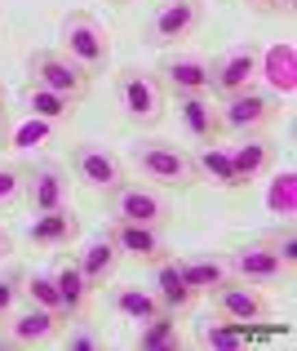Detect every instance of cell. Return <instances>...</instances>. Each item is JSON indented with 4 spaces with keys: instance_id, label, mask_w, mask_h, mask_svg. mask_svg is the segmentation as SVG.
<instances>
[{
    "instance_id": "cb8c5ba5",
    "label": "cell",
    "mask_w": 297,
    "mask_h": 351,
    "mask_svg": "<svg viewBox=\"0 0 297 351\" xmlns=\"http://www.w3.org/2000/svg\"><path fill=\"white\" fill-rule=\"evenodd\" d=\"M111 311L125 320H133V325H142V320L160 316V298H155V289H138V285H116L111 289Z\"/></svg>"
},
{
    "instance_id": "603a6c76",
    "label": "cell",
    "mask_w": 297,
    "mask_h": 351,
    "mask_svg": "<svg viewBox=\"0 0 297 351\" xmlns=\"http://www.w3.org/2000/svg\"><path fill=\"white\" fill-rule=\"evenodd\" d=\"M80 271H85V280H89V289H102V285L111 280V271H116V263H120V249H116V240H111V232H102L94 236L85 249H80Z\"/></svg>"
},
{
    "instance_id": "52a82bcc",
    "label": "cell",
    "mask_w": 297,
    "mask_h": 351,
    "mask_svg": "<svg viewBox=\"0 0 297 351\" xmlns=\"http://www.w3.org/2000/svg\"><path fill=\"white\" fill-rule=\"evenodd\" d=\"M111 214L120 223H142V227H169L173 223V205L151 182H125L120 191H111Z\"/></svg>"
},
{
    "instance_id": "9a60e30c",
    "label": "cell",
    "mask_w": 297,
    "mask_h": 351,
    "mask_svg": "<svg viewBox=\"0 0 297 351\" xmlns=\"http://www.w3.org/2000/svg\"><path fill=\"white\" fill-rule=\"evenodd\" d=\"M155 80H160V89H173V98L209 94V58H200V53H169L155 67Z\"/></svg>"
},
{
    "instance_id": "ab89813d",
    "label": "cell",
    "mask_w": 297,
    "mask_h": 351,
    "mask_svg": "<svg viewBox=\"0 0 297 351\" xmlns=\"http://www.w3.org/2000/svg\"><path fill=\"white\" fill-rule=\"evenodd\" d=\"M0 103H5V85H0Z\"/></svg>"
},
{
    "instance_id": "ba28073f",
    "label": "cell",
    "mask_w": 297,
    "mask_h": 351,
    "mask_svg": "<svg viewBox=\"0 0 297 351\" xmlns=\"http://www.w3.org/2000/svg\"><path fill=\"white\" fill-rule=\"evenodd\" d=\"M227 271L231 280H244V285H257V289H271V285L289 280V271H284V263L271 254V249L262 245V240H248V245H235L227 258Z\"/></svg>"
},
{
    "instance_id": "8d00e7d4",
    "label": "cell",
    "mask_w": 297,
    "mask_h": 351,
    "mask_svg": "<svg viewBox=\"0 0 297 351\" xmlns=\"http://www.w3.org/2000/svg\"><path fill=\"white\" fill-rule=\"evenodd\" d=\"M9 143V112H5V103H0V147Z\"/></svg>"
},
{
    "instance_id": "2e32d148",
    "label": "cell",
    "mask_w": 297,
    "mask_h": 351,
    "mask_svg": "<svg viewBox=\"0 0 297 351\" xmlns=\"http://www.w3.org/2000/svg\"><path fill=\"white\" fill-rule=\"evenodd\" d=\"M257 76L266 80V94L271 98H289L297 94V49L293 40H275L266 53H257Z\"/></svg>"
},
{
    "instance_id": "ffe728a7",
    "label": "cell",
    "mask_w": 297,
    "mask_h": 351,
    "mask_svg": "<svg viewBox=\"0 0 297 351\" xmlns=\"http://www.w3.org/2000/svg\"><path fill=\"white\" fill-rule=\"evenodd\" d=\"M151 289H155V298H160L164 311H187L191 302L200 298V293L187 285L178 258H160V263H155V285H151Z\"/></svg>"
},
{
    "instance_id": "d4e9b609",
    "label": "cell",
    "mask_w": 297,
    "mask_h": 351,
    "mask_svg": "<svg viewBox=\"0 0 297 351\" xmlns=\"http://www.w3.org/2000/svg\"><path fill=\"white\" fill-rule=\"evenodd\" d=\"M178 267H182V276H187V285L196 293H213L218 285L231 280L227 263H222V258H213V254H187V258H178Z\"/></svg>"
},
{
    "instance_id": "277c9868",
    "label": "cell",
    "mask_w": 297,
    "mask_h": 351,
    "mask_svg": "<svg viewBox=\"0 0 297 351\" xmlns=\"http://www.w3.org/2000/svg\"><path fill=\"white\" fill-rule=\"evenodd\" d=\"M67 165H71V178L80 187L98 191V196H111V191L125 187V160L98 143H76L67 152Z\"/></svg>"
},
{
    "instance_id": "5bb4252c",
    "label": "cell",
    "mask_w": 297,
    "mask_h": 351,
    "mask_svg": "<svg viewBox=\"0 0 297 351\" xmlns=\"http://www.w3.org/2000/svg\"><path fill=\"white\" fill-rule=\"evenodd\" d=\"M111 240H116L120 258H133V263H160V258H173L169 240H164V227H142V223H111Z\"/></svg>"
},
{
    "instance_id": "30bf717a",
    "label": "cell",
    "mask_w": 297,
    "mask_h": 351,
    "mask_svg": "<svg viewBox=\"0 0 297 351\" xmlns=\"http://www.w3.org/2000/svg\"><path fill=\"white\" fill-rule=\"evenodd\" d=\"M204 27V0H169L155 9L146 23V40L151 45H182Z\"/></svg>"
},
{
    "instance_id": "74e56055",
    "label": "cell",
    "mask_w": 297,
    "mask_h": 351,
    "mask_svg": "<svg viewBox=\"0 0 297 351\" xmlns=\"http://www.w3.org/2000/svg\"><path fill=\"white\" fill-rule=\"evenodd\" d=\"M271 9H280V14H293V0H271Z\"/></svg>"
},
{
    "instance_id": "60d3db41",
    "label": "cell",
    "mask_w": 297,
    "mask_h": 351,
    "mask_svg": "<svg viewBox=\"0 0 297 351\" xmlns=\"http://www.w3.org/2000/svg\"><path fill=\"white\" fill-rule=\"evenodd\" d=\"M111 5H129V0H111Z\"/></svg>"
},
{
    "instance_id": "f1b7e54d",
    "label": "cell",
    "mask_w": 297,
    "mask_h": 351,
    "mask_svg": "<svg viewBox=\"0 0 297 351\" xmlns=\"http://www.w3.org/2000/svg\"><path fill=\"white\" fill-rule=\"evenodd\" d=\"M196 343L200 347H240V343H244V325H235V320H227V316H218L213 325L204 320Z\"/></svg>"
},
{
    "instance_id": "4fadbf2b",
    "label": "cell",
    "mask_w": 297,
    "mask_h": 351,
    "mask_svg": "<svg viewBox=\"0 0 297 351\" xmlns=\"http://www.w3.org/2000/svg\"><path fill=\"white\" fill-rule=\"evenodd\" d=\"M67 169L62 165H31V169H23V205L31 209V214H44V209H58L67 205Z\"/></svg>"
},
{
    "instance_id": "d6a6232c",
    "label": "cell",
    "mask_w": 297,
    "mask_h": 351,
    "mask_svg": "<svg viewBox=\"0 0 297 351\" xmlns=\"http://www.w3.org/2000/svg\"><path fill=\"white\" fill-rule=\"evenodd\" d=\"M23 267H5L0 271V325H5L9 316H14V307L23 302Z\"/></svg>"
},
{
    "instance_id": "83f0119b",
    "label": "cell",
    "mask_w": 297,
    "mask_h": 351,
    "mask_svg": "<svg viewBox=\"0 0 297 351\" xmlns=\"http://www.w3.org/2000/svg\"><path fill=\"white\" fill-rule=\"evenodd\" d=\"M71 112H76V103H71V98L27 85V116H40V120H49V125H67Z\"/></svg>"
},
{
    "instance_id": "8fae6325",
    "label": "cell",
    "mask_w": 297,
    "mask_h": 351,
    "mask_svg": "<svg viewBox=\"0 0 297 351\" xmlns=\"http://www.w3.org/2000/svg\"><path fill=\"white\" fill-rule=\"evenodd\" d=\"M257 80V49L253 45H235V49L218 53L209 62V94L227 98V94H240Z\"/></svg>"
},
{
    "instance_id": "d590c367",
    "label": "cell",
    "mask_w": 297,
    "mask_h": 351,
    "mask_svg": "<svg viewBox=\"0 0 297 351\" xmlns=\"http://www.w3.org/2000/svg\"><path fill=\"white\" fill-rule=\"evenodd\" d=\"M9 254H14V236H9V232H5V227H0V263H5V258H9Z\"/></svg>"
},
{
    "instance_id": "f35d334b",
    "label": "cell",
    "mask_w": 297,
    "mask_h": 351,
    "mask_svg": "<svg viewBox=\"0 0 297 351\" xmlns=\"http://www.w3.org/2000/svg\"><path fill=\"white\" fill-rule=\"evenodd\" d=\"M248 5H253L257 14H271V0H248Z\"/></svg>"
},
{
    "instance_id": "1f68e13d",
    "label": "cell",
    "mask_w": 297,
    "mask_h": 351,
    "mask_svg": "<svg viewBox=\"0 0 297 351\" xmlns=\"http://www.w3.org/2000/svg\"><path fill=\"white\" fill-rule=\"evenodd\" d=\"M262 245L271 249V254L284 263V271L293 276V267H297V232H293V223H280V227H271V232L262 236Z\"/></svg>"
},
{
    "instance_id": "4dcf8cb0",
    "label": "cell",
    "mask_w": 297,
    "mask_h": 351,
    "mask_svg": "<svg viewBox=\"0 0 297 351\" xmlns=\"http://www.w3.org/2000/svg\"><path fill=\"white\" fill-rule=\"evenodd\" d=\"M23 302H36V307L62 311V302H58V285H53V276H44V271L23 276Z\"/></svg>"
},
{
    "instance_id": "e0dca14e",
    "label": "cell",
    "mask_w": 297,
    "mask_h": 351,
    "mask_svg": "<svg viewBox=\"0 0 297 351\" xmlns=\"http://www.w3.org/2000/svg\"><path fill=\"white\" fill-rule=\"evenodd\" d=\"M173 112H178L182 129H187V138L196 147L222 138V120H218V107L209 103V94H178L173 98Z\"/></svg>"
},
{
    "instance_id": "484cf974",
    "label": "cell",
    "mask_w": 297,
    "mask_h": 351,
    "mask_svg": "<svg viewBox=\"0 0 297 351\" xmlns=\"http://www.w3.org/2000/svg\"><path fill=\"white\" fill-rule=\"evenodd\" d=\"M138 347H142V351H178L182 347L178 311H160V316L142 320V329H138Z\"/></svg>"
},
{
    "instance_id": "3957f363",
    "label": "cell",
    "mask_w": 297,
    "mask_h": 351,
    "mask_svg": "<svg viewBox=\"0 0 297 351\" xmlns=\"http://www.w3.org/2000/svg\"><path fill=\"white\" fill-rule=\"evenodd\" d=\"M116 103L125 112L129 125L138 129H151L164 120V89L155 80V71H138V67H125L116 76Z\"/></svg>"
},
{
    "instance_id": "836d02e7",
    "label": "cell",
    "mask_w": 297,
    "mask_h": 351,
    "mask_svg": "<svg viewBox=\"0 0 297 351\" xmlns=\"http://www.w3.org/2000/svg\"><path fill=\"white\" fill-rule=\"evenodd\" d=\"M23 205V169L18 165H0V214Z\"/></svg>"
},
{
    "instance_id": "4316f807",
    "label": "cell",
    "mask_w": 297,
    "mask_h": 351,
    "mask_svg": "<svg viewBox=\"0 0 297 351\" xmlns=\"http://www.w3.org/2000/svg\"><path fill=\"white\" fill-rule=\"evenodd\" d=\"M266 209H271L275 223H293V214H297V173H293V169H280V173L271 178Z\"/></svg>"
},
{
    "instance_id": "e575fe53",
    "label": "cell",
    "mask_w": 297,
    "mask_h": 351,
    "mask_svg": "<svg viewBox=\"0 0 297 351\" xmlns=\"http://www.w3.org/2000/svg\"><path fill=\"white\" fill-rule=\"evenodd\" d=\"M102 347V338L94 334L89 325H71L67 320V351H98Z\"/></svg>"
},
{
    "instance_id": "d6986e66",
    "label": "cell",
    "mask_w": 297,
    "mask_h": 351,
    "mask_svg": "<svg viewBox=\"0 0 297 351\" xmlns=\"http://www.w3.org/2000/svg\"><path fill=\"white\" fill-rule=\"evenodd\" d=\"M191 156V173L204 182H213V187H222V191H240L244 182H240V173H235V165H231V152L227 147H218V143H200L196 152H187Z\"/></svg>"
},
{
    "instance_id": "9c48e42d",
    "label": "cell",
    "mask_w": 297,
    "mask_h": 351,
    "mask_svg": "<svg viewBox=\"0 0 297 351\" xmlns=\"http://www.w3.org/2000/svg\"><path fill=\"white\" fill-rule=\"evenodd\" d=\"M62 329H67L62 311L23 302V307H14V316L5 320V343L9 347H44V343H53Z\"/></svg>"
},
{
    "instance_id": "5b68a950",
    "label": "cell",
    "mask_w": 297,
    "mask_h": 351,
    "mask_svg": "<svg viewBox=\"0 0 297 351\" xmlns=\"http://www.w3.org/2000/svg\"><path fill=\"white\" fill-rule=\"evenodd\" d=\"M27 76H31L36 89L62 94V98H71V103H80V98H85V89H89V71L76 67V62H71L62 49H40V53H31V62H27Z\"/></svg>"
},
{
    "instance_id": "7a4b0ae2",
    "label": "cell",
    "mask_w": 297,
    "mask_h": 351,
    "mask_svg": "<svg viewBox=\"0 0 297 351\" xmlns=\"http://www.w3.org/2000/svg\"><path fill=\"white\" fill-rule=\"evenodd\" d=\"M58 49L67 53L76 67H85L89 76L111 67V32L98 23L94 14H67V18H62V27H58Z\"/></svg>"
},
{
    "instance_id": "44dd1931",
    "label": "cell",
    "mask_w": 297,
    "mask_h": 351,
    "mask_svg": "<svg viewBox=\"0 0 297 351\" xmlns=\"http://www.w3.org/2000/svg\"><path fill=\"white\" fill-rule=\"evenodd\" d=\"M53 285H58V302H62V320H80L89 307V298H94V289H89L85 271H80L76 258H67V263L53 271Z\"/></svg>"
},
{
    "instance_id": "8992f818",
    "label": "cell",
    "mask_w": 297,
    "mask_h": 351,
    "mask_svg": "<svg viewBox=\"0 0 297 351\" xmlns=\"http://www.w3.org/2000/svg\"><path fill=\"white\" fill-rule=\"evenodd\" d=\"M280 112V98L262 94V89H240V94H227L218 107V120H222V134H257V129H266Z\"/></svg>"
},
{
    "instance_id": "7c38bea8",
    "label": "cell",
    "mask_w": 297,
    "mask_h": 351,
    "mask_svg": "<svg viewBox=\"0 0 297 351\" xmlns=\"http://www.w3.org/2000/svg\"><path fill=\"white\" fill-rule=\"evenodd\" d=\"M209 298H213V307H218V316L235 320V325H257V320L271 316V302H266V293L257 289V285H244V280L218 285Z\"/></svg>"
},
{
    "instance_id": "6da1fadb",
    "label": "cell",
    "mask_w": 297,
    "mask_h": 351,
    "mask_svg": "<svg viewBox=\"0 0 297 351\" xmlns=\"http://www.w3.org/2000/svg\"><path fill=\"white\" fill-rule=\"evenodd\" d=\"M133 169L142 173L151 187L160 191H187L196 187V173H191V156L182 152V147L164 143V138H142V143L133 147Z\"/></svg>"
},
{
    "instance_id": "f546056e",
    "label": "cell",
    "mask_w": 297,
    "mask_h": 351,
    "mask_svg": "<svg viewBox=\"0 0 297 351\" xmlns=\"http://www.w3.org/2000/svg\"><path fill=\"white\" fill-rule=\"evenodd\" d=\"M53 134H58V125H49V120H40V116H27L18 129H9V143H5V147H18V152H27V147L49 143Z\"/></svg>"
},
{
    "instance_id": "ac0fdd59",
    "label": "cell",
    "mask_w": 297,
    "mask_h": 351,
    "mask_svg": "<svg viewBox=\"0 0 297 351\" xmlns=\"http://www.w3.org/2000/svg\"><path fill=\"white\" fill-rule=\"evenodd\" d=\"M76 236H80V218H76L71 205L44 209V214H36L31 227H27V240H31L36 249H67Z\"/></svg>"
},
{
    "instance_id": "7402d4cb",
    "label": "cell",
    "mask_w": 297,
    "mask_h": 351,
    "mask_svg": "<svg viewBox=\"0 0 297 351\" xmlns=\"http://www.w3.org/2000/svg\"><path fill=\"white\" fill-rule=\"evenodd\" d=\"M227 152H231V165H235V173H240L244 187L257 182L275 165V143H266V138H257V134H244L240 147H227Z\"/></svg>"
}]
</instances>
